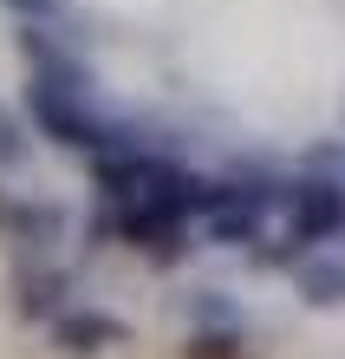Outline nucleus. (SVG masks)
Returning <instances> with one entry per match:
<instances>
[{
	"label": "nucleus",
	"instance_id": "7ed1b4c3",
	"mask_svg": "<svg viewBox=\"0 0 345 359\" xmlns=\"http://www.w3.org/2000/svg\"><path fill=\"white\" fill-rule=\"evenodd\" d=\"M20 157H27V124H20L13 111H0V170L20 163Z\"/></svg>",
	"mask_w": 345,
	"mask_h": 359
},
{
	"label": "nucleus",
	"instance_id": "20e7f679",
	"mask_svg": "<svg viewBox=\"0 0 345 359\" xmlns=\"http://www.w3.org/2000/svg\"><path fill=\"white\" fill-rule=\"evenodd\" d=\"M104 333H118V327H111V320H98V313H85V320H66L72 353H92V340H104Z\"/></svg>",
	"mask_w": 345,
	"mask_h": 359
},
{
	"label": "nucleus",
	"instance_id": "f03ea898",
	"mask_svg": "<svg viewBox=\"0 0 345 359\" xmlns=\"http://www.w3.org/2000/svg\"><path fill=\"white\" fill-rule=\"evenodd\" d=\"M300 287H307V301H345V248L326 242V248H313V255H300Z\"/></svg>",
	"mask_w": 345,
	"mask_h": 359
},
{
	"label": "nucleus",
	"instance_id": "f257e3e1",
	"mask_svg": "<svg viewBox=\"0 0 345 359\" xmlns=\"http://www.w3.org/2000/svg\"><path fill=\"white\" fill-rule=\"evenodd\" d=\"M280 203H287V229H280L287 236V262L326 248L345 229V183L339 177H293V183H280Z\"/></svg>",
	"mask_w": 345,
	"mask_h": 359
},
{
	"label": "nucleus",
	"instance_id": "39448f33",
	"mask_svg": "<svg viewBox=\"0 0 345 359\" xmlns=\"http://www.w3.org/2000/svg\"><path fill=\"white\" fill-rule=\"evenodd\" d=\"M7 7H13V13H27V20H46L59 0H7Z\"/></svg>",
	"mask_w": 345,
	"mask_h": 359
}]
</instances>
